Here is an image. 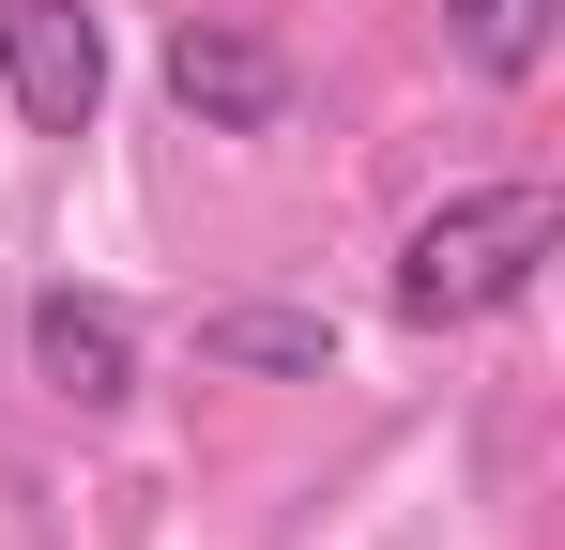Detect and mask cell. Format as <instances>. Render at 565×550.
Wrapping results in <instances>:
<instances>
[{
	"label": "cell",
	"instance_id": "cell-1",
	"mask_svg": "<svg viewBox=\"0 0 565 550\" xmlns=\"http://www.w3.org/2000/svg\"><path fill=\"white\" fill-rule=\"evenodd\" d=\"M565 245V199L551 183H473V199H444L413 245H397V321H489V306H520L535 290V261Z\"/></svg>",
	"mask_w": 565,
	"mask_h": 550
},
{
	"label": "cell",
	"instance_id": "cell-2",
	"mask_svg": "<svg viewBox=\"0 0 565 550\" xmlns=\"http://www.w3.org/2000/svg\"><path fill=\"white\" fill-rule=\"evenodd\" d=\"M0 92H15L31 138H93V107H107L93 0H0Z\"/></svg>",
	"mask_w": 565,
	"mask_h": 550
},
{
	"label": "cell",
	"instance_id": "cell-3",
	"mask_svg": "<svg viewBox=\"0 0 565 550\" xmlns=\"http://www.w3.org/2000/svg\"><path fill=\"white\" fill-rule=\"evenodd\" d=\"M31 382L62 398V413H122L138 398V321L107 306V290H31Z\"/></svg>",
	"mask_w": 565,
	"mask_h": 550
},
{
	"label": "cell",
	"instance_id": "cell-4",
	"mask_svg": "<svg viewBox=\"0 0 565 550\" xmlns=\"http://www.w3.org/2000/svg\"><path fill=\"white\" fill-rule=\"evenodd\" d=\"M169 92H184L199 138H260L290 107V62L245 31V15H184V31H169Z\"/></svg>",
	"mask_w": 565,
	"mask_h": 550
},
{
	"label": "cell",
	"instance_id": "cell-5",
	"mask_svg": "<svg viewBox=\"0 0 565 550\" xmlns=\"http://www.w3.org/2000/svg\"><path fill=\"white\" fill-rule=\"evenodd\" d=\"M199 367H260V382H321V367H337V321H306V306H214V321H199Z\"/></svg>",
	"mask_w": 565,
	"mask_h": 550
},
{
	"label": "cell",
	"instance_id": "cell-6",
	"mask_svg": "<svg viewBox=\"0 0 565 550\" xmlns=\"http://www.w3.org/2000/svg\"><path fill=\"white\" fill-rule=\"evenodd\" d=\"M551 15H565V0H444L459 62H473V77H504V92H520L535 62H551Z\"/></svg>",
	"mask_w": 565,
	"mask_h": 550
}]
</instances>
